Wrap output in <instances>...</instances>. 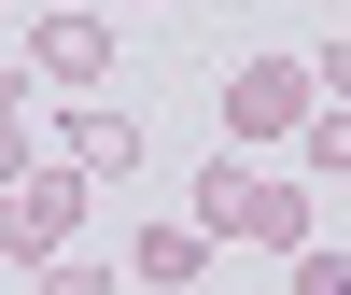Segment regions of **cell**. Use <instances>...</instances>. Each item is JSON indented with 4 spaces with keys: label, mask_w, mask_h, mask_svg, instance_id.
Returning a JSON list of instances; mask_svg holds the SVG:
<instances>
[{
    "label": "cell",
    "mask_w": 351,
    "mask_h": 295,
    "mask_svg": "<svg viewBox=\"0 0 351 295\" xmlns=\"http://www.w3.org/2000/svg\"><path fill=\"white\" fill-rule=\"evenodd\" d=\"M197 225H211V239L281 253V268L324 239V225H309V183H267V169H239V155H211V169H197Z\"/></svg>",
    "instance_id": "cell-1"
},
{
    "label": "cell",
    "mask_w": 351,
    "mask_h": 295,
    "mask_svg": "<svg viewBox=\"0 0 351 295\" xmlns=\"http://www.w3.org/2000/svg\"><path fill=\"white\" fill-rule=\"evenodd\" d=\"M211 113H225V155H239V141H295L324 113V84H309V56H225Z\"/></svg>",
    "instance_id": "cell-2"
},
{
    "label": "cell",
    "mask_w": 351,
    "mask_h": 295,
    "mask_svg": "<svg viewBox=\"0 0 351 295\" xmlns=\"http://www.w3.org/2000/svg\"><path fill=\"white\" fill-rule=\"evenodd\" d=\"M84 239V169H28V183H0V268H56V253Z\"/></svg>",
    "instance_id": "cell-3"
},
{
    "label": "cell",
    "mask_w": 351,
    "mask_h": 295,
    "mask_svg": "<svg viewBox=\"0 0 351 295\" xmlns=\"http://www.w3.org/2000/svg\"><path fill=\"white\" fill-rule=\"evenodd\" d=\"M112 56H127V43H112L99 14H43V28H28V84H56V99H99Z\"/></svg>",
    "instance_id": "cell-4"
},
{
    "label": "cell",
    "mask_w": 351,
    "mask_h": 295,
    "mask_svg": "<svg viewBox=\"0 0 351 295\" xmlns=\"http://www.w3.org/2000/svg\"><path fill=\"white\" fill-rule=\"evenodd\" d=\"M141 113H112V99H71V127H56V169H84V183H141Z\"/></svg>",
    "instance_id": "cell-5"
},
{
    "label": "cell",
    "mask_w": 351,
    "mask_h": 295,
    "mask_svg": "<svg viewBox=\"0 0 351 295\" xmlns=\"http://www.w3.org/2000/svg\"><path fill=\"white\" fill-rule=\"evenodd\" d=\"M197 268H211V225H197V211H183V225H155V239H141V295H183Z\"/></svg>",
    "instance_id": "cell-6"
},
{
    "label": "cell",
    "mask_w": 351,
    "mask_h": 295,
    "mask_svg": "<svg viewBox=\"0 0 351 295\" xmlns=\"http://www.w3.org/2000/svg\"><path fill=\"white\" fill-rule=\"evenodd\" d=\"M295 155H309V183H351V99L309 113V127H295Z\"/></svg>",
    "instance_id": "cell-7"
},
{
    "label": "cell",
    "mask_w": 351,
    "mask_h": 295,
    "mask_svg": "<svg viewBox=\"0 0 351 295\" xmlns=\"http://www.w3.org/2000/svg\"><path fill=\"white\" fill-rule=\"evenodd\" d=\"M28 295H127L112 268H84V253H56V268H28Z\"/></svg>",
    "instance_id": "cell-8"
},
{
    "label": "cell",
    "mask_w": 351,
    "mask_h": 295,
    "mask_svg": "<svg viewBox=\"0 0 351 295\" xmlns=\"http://www.w3.org/2000/svg\"><path fill=\"white\" fill-rule=\"evenodd\" d=\"M295 295H351V253H324V239H309V253H295Z\"/></svg>",
    "instance_id": "cell-9"
},
{
    "label": "cell",
    "mask_w": 351,
    "mask_h": 295,
    "mask_svg": "<svg viewBox=\"0 0 351 295\" xmlns=\"http://www.w3.org/2000/svg\"><path fill=\"white\" fill-rule=\"evenodd\" d=\"M28 169H43V155H28V113L0 99V183H28Z\"/></svg>",
    "instance_id": "cell-10"
},
{
    "label": "cell",
    "mask_w": 351,
    "mask_h": 295,
    "mask_svg": "<svg viewBox=\"0 0 351 295\" xmlns=\"http://www.w3.org/2000/svg\"><path fill=\"white\" fill-rule=\"evenodd\" d=\"M309 84H324V99H351V28H337L324 56H309Z\"/></svg>",
    "instance_id": "cell-11"
}]
</instances>
